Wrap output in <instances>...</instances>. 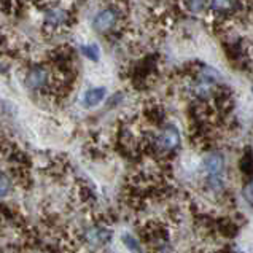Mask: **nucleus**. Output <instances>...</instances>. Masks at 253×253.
<instances>
[{
	"mask_svg": "<svg viewBox=\"0 0 253 253\" xmlns=\"http://www.w3.org/2000/svg\"><path fill=\"white\" fill-rule=\"evenodd\" d=\"M201 172L209 191L218 193L225 188V158L218 151H211L202 158Z\"/></svg>",
	"mask_w": 253,
	"mask_h": 253,
	"instance_id": "obj_1",
	"label": "nucleus"
},
{
	"mask_svg": "<svg viewBox=\"0 0 253 253\" xmlns=\"http://www.w3.org/2000/svg\"><path fill=\"white\" fill-rule=\"evenodd\" d=\"M26 86L34 92H45L54 86L51 72L46 66H32L26 74Z\"/></svg>",
	"mask_w": 253,
	"mask_h": 253,
	"instance_id": "obj_2",
	"label": "nucleus"
},
{
	"mask_svg": "<svg viewBox=\"0 0 253 253\" xmlns=\"http://www.w3.org/2000/svg\"><path fill=\"white\" fill-rule=\"evenodd\" d=\"M180 143H182V135L180 131L172 125H168L161 127V131L155 135L153 139V147L158 153H172V151L178 150Z\"/></svg>",
	"mask_w": 253,
	"mask_h": 253,
	"instance_id": "obj_3",
	"label": "nucleus"
},
{
	"mask_svg": "<svg viewBox=\"0 0 253 253\" xmlns=\"http://www.w3.org/2000/svg\"><path fill=\"white\" fill-rule=\"evenodd\" d=\"M118 23H120V13H118V10L112 8V6H108V8L100 10L96 14V16H94L92 27H94V31H97L100 34H105V32L113 31V29L118 26Z\"/></svg>",
	"mask_w": 253,
	"mask_h": 253,
	"instance_id": "obj_4",
	"label": "nucleus"
},
{
	"mask_svg": "<svg viewBox=\"0 0 253 253\" xmlns=\"http://www.w3.org/2000/svg\"><path fill=\"white\" fill-rule=\"evenodd\" d=\"M72 23V13L62 6H49L45 11V27L57 31V29L67 27Z\"/></svg>",
	"mask_w": 253,
	"mask_h": 253,
	"instance_id": "obj_5",
	"label": "nucleus"
},
{
	"mask_svg": "<svg viewBox=\"0 0 253 253\" xmlns=\"http://www.w3.org/2000/svg\"><path fill=\"white\" fill-rule=\"evenodd\" d=\"M83 239L86 244L91 245V247H102V245H107L112 241V231L107 226L94 225L84 231Z\"/></svg>",
	"mask_w": 253,
	"mask_h": 253,
	"instance_id": "obj_6",
	"label": "nucleus"
},
{
	"mask_svg": "<svg viewBox=\"0 0 253 253\" xmlns=\"http://www.w3.org/2000/svg\"><path fill=\"white\" fill-rule=\"evenodd\" d=\"M107 96V89L102 88V86H97V88H91L84 92L83 96V105L86 108H92V107H97Z\"/></svg>",
	"mask_w": 253,
	"mask_h": 253,
	"instance_id": "obj_7",
	"label": "nucleus"
},
{
	"mask_svg": "<svg viewBox=\"0 0 253 253\" xmlns=\"http://www.w3.org/2000/svg\"><path fill=\"white\" fill-rule=\"evenodd\" d=\"M121 244L125 245L126 250H129L131 253H143V247H142L140 241L129 233H125L121 236Z\"/></svg>",
	"mask_w": 253,
	"mask_h": 253,
	"instance_id": "obj_8",
	"label": "nucleus"
},
{
	"mask_svg": "<svg viewBox=\"0 0 253 253\" xmlns=\"http://www.w3.org/2000/svg\"><path fill=\"white\" fill-rule=\"evenodd\" d=\"M80 51L84 57H88L91 61H99V57H100V49L96 43H89V45L80 46Z\"/></svg>",
	"mask_w": 253,
	"mask_h": 253,
	"instance_id": "obj_9",
	"label": "nucleus"
},
{
	"mask_svg": "<svg viewBox=\"0 0 253 253\" xmlns=\"http://www.w3.org/2000/svg\"><path fill=\"white\" fill-rule=\"evenodd\" d=\"M236 5V0H212L211 6L213 11H220V13H225L229 11L231 8H234Z\"/></svg>",
	"mask_w": 253,
	"mask_h": 253,
	"instance_id": "obj_10",
	"label": "nucleus"
},
{
	"mask_svg": "<svg viewBox=\"0 0 253 253\" xmlns=\"http://www.w3.org/2000/svg\"><path fill=\"white\" fill-rule=\"evenodd\" d=\"M13 190L11 178L6 173L0 172V198H6Z\"/></svg>",
	"mask_w": 253,
	"mask_h": 253,
	"instance_id": "obj_11",
	"label": "nucleus"
},
{
	"mask_svg": "<svg viewBox=\"0 0 253 253\" xmlns=\"http://www.w3.org/2000/svg\"><path fill=\"white\" fill-rule=\"evenodd\" d=\"M185 5L191 13H201L206 8L207 0H185Z\"/></svg>",
	"mask_w": 253,
	"mask_h": 253,
	"instance_id": "obj_12",
	"label": "nucleus"
},
{
	"mask_svg": "<svg viewBox=\"0 0 253 253\" xmlns=\"http://www.w3.org/2000/svg\"><path fill=\"white\" fill-rule=\"evenodd\" d=\"M242 196L249 204L253 206V180H250V182L242 188Z\"/></svg>",
	"mask_w": 253,
	"mask_h": 253,
	"instance_id": "obj_13",
	"label": "nucleus"
},
{
	"mask_svg": "<svg viewBox=\"0 0 253 253\" xmlns=\"http://www.w3.org/2000/svg\"><path fill=\"white\" fill-rule=\"evenodd\" d=\"M0 72H3V69H2V67H0Z\"/></svg>",
	"mask_w": 253,
	"mask_h": 253,
	"instance_id": "obj_14",
	"label": "nucleus"
},
{
	"mask_svg": "<svg viewBox=\"0 0 253 253\" xmlns=\"http://www.w3.org/2000/svg\"><path fill=\"white\" fill-rule=\"evenodd\" d=\"M252 91H253V89H252Z\"/></svg>",
	"mask_w": 253,
	"mask_h": 253,
	"instance_id": "obj_15",
	"label": "nucleus"
}]
</instances>
